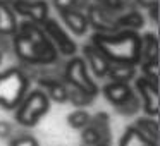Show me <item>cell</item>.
<instances>
[{
  "instance_id": "cell-11",
  "label": "cell",
  "mask_w": 160,
  "mask_h": 146,
  "mask_svg": "<svg viewBox=\"0 0 160 146\" xmlns=\"http://www.w3.org/2000/svg\"><path fill=\"white\" fill-rule=\"evenodd\" d=\"M60 14H62V19L66 21V24L69 26V28L72 29L74 33H78V35H84V33H86V29H88V21H86V17H84L83 14L72 11V9L60 11Z\"/></svg>"
},
{
  "instance_id": "cell-23",
  "label": "cell",
  "mask_w": 160,
  "mask_h": 146,
  "mask_svg": "<svg viewBox=\"0 0 160 146\" xmlns=\"http://www.w3.org/2000/svg\"><path fill=\"white\" fill-rule=\"evenodd\" d=\"M11 132H12L11 124H9V122H5V120H0V138H7Z\"/></svg>"
},
{
  "instance_id": "cell-22",
  "label": "cell",
  "mask_w": 160,
  "mask_h": 146,
  "mask_svg": "<svg viewBox=\"0 0 160 146\" xmlns=\"http://www.w3.org/2000/svg\"><path fill=\"white\" fill-rule=\"evenodd\" d=\"M53 4H55V7L59 11H67V9H71L76 4V0H53Z\"/></svg>"
},
{
  "instance_id": "cell-5",
  "label": "cell",
  "mask_w": 160,
  "mask_h": 146,
  "mask_svg": "<svg viewBox=\"0 0 160 146\" xmlns=\"http://www.w3.org/2000/svg\"><path fill=\"white\" fill-rule=\"evenodd\" d=\"M66 79L76 88L78 91H83V93L90 95V96L95 98L98 88L93 81L90 79L88 76V71H86V66L81 59H74L69 62V66L66 67Z\"/></svg>"
},
{
  "instance_id": "cell-1",
  "label": "cell",
  "mask_w": 160,
  "mask_h": 146,
  "mask_svg": "<svg viewBox=\"0 0 160 146\" xmlns=\"http://www.w3.org/2000/svg\"><path fill=\"white\" fill-rule=\"evenodd\" d=\"M16 52L19 57L28 62H40L47 64L55 60V48L53 43L40 31L36 26L24 22L21 28V33L16 36Z\"/></svg>"
},
{
  "instance_id": "cell-6",
  "label": "cell",
  "mask_w": 160,
  "mask_h": 146,
  "mask_svg": "<svg viewBox=\"0 0 160 146\" xmlns=\"http://www.w3.org/2000/svg\"><path fill=\"white\" fill-rule=\"evenodd\" d=\"M43 22H45L47 38H48L50 41L53 40V43H55V45L60 48V52L66 53V55H72V53H76V45H74V41L66 35V31H64L59 24H57V21L45 19Z\"/></svg>"
},
{
  "instance_id": "cell-3",
  "label": "cell",
  "mask_w": 160,
  "mask_h": 146,
  "mask_svg": "<svg viewBox=\"0 0 160 146\" xmlns=\"http://www.w3.org/2000/svg\"><path fill=\"white\" fill-rule=\"evenodd\" d=\"M26 88V77L19 69H11L0 74V107L14 108L22 100Z\"/></svg>"
},
{
  "instance_id": "cell-19",
  "label": "cell",
  "mask_w": 160,
  "mask_h": 146,
  "mask_svg": "<svg viewBox=\"0 0 160 146\" xmlns=\"http://www.w3.org/2000/svg\"><path fill=\"white\" fill-rule=\"evenodd\" d=\"M117 24L119 26H126V28H141L143 26V19H141V16L139 14H136V12H129L128 16H124L122 19H119L117 21Z\"/></svg>"
},
{
  "instance_id": "cell-4",
  "label": "cell",
  "mask_w": 160,
  "mask_h": 146,
  "mask_svg": "<svg viewBox=\"0 0 160 146\" xmlns=\"http://www.w3.org/2000/svg\"><path fill=\"white\" fill-rule=\"evenodd\" d=\"M47 108H48V98L42 91H33L21 103L16 117H18L19 124L22 125H35L45 115Z\"/></svg>"
},
{
  "instance_id": "cell-20",
  "label": "cell",
  "mask_w": 160,
  "mask_h": 146,
  "mask_svg": "<svg viewBox=\"0 0 160 146\" xmlns=\"http://www.w3.org/2000/svg\"><path fill=\"white\" fill-rule=\"evenodd\" d=\"M11 146H38V143H36L35 138H31V136H21V138L12 139Z\"/></svg>"
},
{
  "instance_id": "cell-2",
  "label": "cell",
  "mask_w": 160,
  "mask_h": 146,
  "mask_svg": "<svg viewBox=\"0 0 160 146\" xmlns=\"http://www.w3.org/2000/svg\"><path fill=\"white\" fill-rule=\"evenodd\" d=\"M95 46L107 59L119 64H136L141 57V40L134 33H122L119 36H95Z\"/></svg>"
},
{
  "instance_id": "cell-21",
  "label": "cell",
  "mask_w": 160,
  "mask_h": 146,
  "mask_svg": "<svg viewBox=\"0 0 160 146\" xmlns=\"http://www.w3.org/2000/svg\"><path fill=\"white\" fill-rule=\"evenodd\" d=\"M67 98H71V100H72L76 105H84V103H88V101H90L93 96H90V95L83 93V91H76V93L69 95Z\"/></svg>"
},
{
  "instance_id": "cell-12",
  "label": "cell",
  "mask_w": 160,
  "mask_h": 146,
  "mask_svg": "<svg viewBox=\"0 0 160 146\" xmlns=\"http://www.w3.org/2000/svg\"><path fill=\"white\" fill-rule=\"evenodd\" d=\"M121 146H155V143L150 138H146L145 134H141L136 127H131L122 136Z\"/></svg>"
},
{
  "instance_id": "cell-13",
  "label": "cell",
  "mask_w": 160,
  "mask_h": 146,
  "mask_svg": "<svg viewBox=\"0 0 160 146\" xmlns=\"http://www.w3.org/2000/svg\"><path fill=\"white\" fill-rule=\"evenodd\" d=\"M107 76L112 81H119V83H128L129 79L134 77V67L129 64H119V66H108Z\"/></svg>"
},
{
  "instance_id": "cell-15",
  "label": "cell",
  "mask_w": 160,
  "mask_h": 146,
  "mask_svg": "<svg viewBox=\"0 0 160 146\" xmlns=\"http://www.w3.org/2000/svg\"><path fill=\"white\" fill-rule=\"evenodd\" d=\"M45 86L48 88L50 95H52V98L55 101H66L67 96H69V93H67L66 86H64L62 83H59V81H52V83H45Z\"/></svg>"
},
{
  "instance_id": "cell-24",
  "label": "cell",
  "mask_w": 160,
  "mask_h": 146,
  "mask_svg": "<svg viewBox=\"0 0 160 146\" xmlns=\"http://www.w3.org/2000/svg\"><path fill=\"white\" fill-rule=\"evenodd\" d=\"M157 2L158 0H138V4H141V5H145V7H150V5H157Z\"/></svg>"
},
{
  "instance_id": "cell-7",
  "label": "cell",
  "mask_w": 160,
  "mask_h": 146,
  "mask_svg": "<svg viewBox=\"0 0 160 146\" xmlns=\"http://www.w3.org/2000/svg\"><path fill=\"white\" fill-rule=\"evenodd\" d=\"M138 90L145 98V110L152 115L158 114V90L153 83L148 79H139L138 81Z\"/></svg>"
},
{
  "instance_id": "cell-18",
  "label": "cell",
  "mask_w": 160,
  "mask_h": 146,
  "mask_svg": "<svg viewBox=\"0 0 160 146\" xmlns=\"http://www.w3.org/2000/svg\"><path fill=\"white\" fill-rule=\"evenodd\" d=\"M138 129L141 134H145L146 138H152V139H157V134H158V127H157V122L153 120H145V119H141V120H138Z\"/></svg>"
},
{
  "instance_id": "cell-10",
  "label": "cell",
  "mask_w": 160,
  "mask_h": 146,
  "mask_svg": "<svg viewBox=\"0 0 160 146\" xmlns=\"http://www.w3.org/2000/svg\"><path fill=\"white\" fill-rule=\"evenodd\" d=\"M84 53H86L88 60H90L91 67H93V72L97 76H105L108 71V59L97 48L95 45H90V46H84Z\"/></svg>"
},
{
  "instance_id": "cell-17",
  "label": "cell",
  "mask_w": 160,
  "mask_h": 146,
  "mask_svg": "<svg viewBox=\"0 0 160 146\" xmlns=\"http://www.w3.org/2000/svg\"><path fill=\"white\" fill-rule=\"evenodd\" d=\"M146 50H145V55L148 59V62H157L158 59V41L153 35H146Z\"/></svg>"
},
{
  "instance_id": "cell-8",
  "label": "cell",
  "mask_w": 160,
  "mask_h": 146,
  "mask_svg": "<svg viewBox=\"0 0 160 146\" xmlns=\"http://www.w3.org/2000/svg\"><path fill=\"white\" fill-rule=\"evenodd\" d=\"M14 9L22 16H28L29 19L36 22H43L47 19V5L43 2H16Z\"/></svg>"
},
{
  "instance_id": "cell-25",
  "label": "cell",
  "mask_w": 160,
  "mask_h": 146,
  "mask_svg": "<svg viewBox=\"0 0 160 146\" xmlns=\"http://www.w3.org/2000/svg\"><path fill=\"white\" fill-rule=\"evenodd\" d=\"M0 60H2V53H0Z\"/></svg>"
},
{
  "instance_id": "cell-9",
  "label": "cell",
  "mask_w": 160,
  "mask_h": 146,
  "mask_svg": "<svg viewBox=\"0 0 160 146\" xmlns=\"http://www.w3.org/2000/svg\"><path fill=\"white\" fill-rule=\"evenodd\" d=\"M103 93H105V98H108V100H110L112 103H115L117 107L122 105L126 100H129L131 95H132L128 84L119 83V81H112V83H108L107 86L103 88Z\"/></svg>"
},
{
  "instance_id": "cell-16",
  "label": "cell",
  "mask_w": 160,
  "mask_h": 146,
  "mask_svg": "<svg viewBox=\"0 0 160 146\" xmlns=\"http://www.w3.org/2000/svg\"><path fill=\"white\" fill-rule=\"evenodd\" d=\"M67 122H69L71 127L79 129V127H84V125L90 124V115H88L84 110H76V112H72V114L69 115Z\"/></svg>"
},
{
  "instance_id": "cell-14",
  "label": "cell",
  "mask_w": 160,
  "mask_h": 146,
  "mask_svg": "<svg viewBox=\"0 0 160 146\" xmlns=\"http://www.w3.org/2000/svg\"><path fill=\"white\" fill-rule=\"evenodd\" d=\"M16 29V17L5 4H0V33H12Z\"/></svg>"
}]
</instances>
